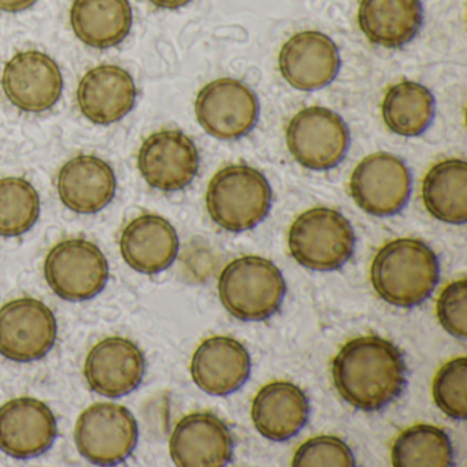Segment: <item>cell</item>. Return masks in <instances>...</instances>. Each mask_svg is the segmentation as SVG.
<instances>
[{
    "instance_id": "28",
    "label": "cell",
    "mask_w": 467,
    "mask_h": 467,
    "mask_svg": "<svg viewBox=\"0 0 467 467\" xmlns=\"http://www.w3.org/2000/svg\"><path fill=\"white\" fill-rule=\"evenodd\" d=\"M40 198L34 185L20 177L0 180V236L17 237L39 220Z\"/></svg>"
},
{
    "instance_id": "1",
    "label": "cell",
    "mask_w": 467,
    "mask_h": 467,
    "mask_svg": "<svg viewBox=\"0 0 467 467\" xmlns=\"http://www.w3.org/2000/svg\"><path fill=\"white\" fill-rule=\"evenodd\" d=\"M338 395L354 409L379 411L403 393L407 368L400 349L379 336L352 338L332 362Z\"/></svg>"
},
{
    "instance_id": "4",
    "label": "cell",
    "mask_w": 467,
    "mask_h": 467,
    "mask_svg": "<svg viewBox=\"0 0 467 467\" xmlns=\"http://www.w3.org/2000/svg\"><path fill=\"white\" fill-rule=\"evenodd\" d=\"M221 303L240 321L272 318L283 305L286 284L269 259L248 255L226 265L218 281Z\"/></svg>"
},
{
    "instance_id": "27",
    "label": "cell",
    "mask_w": 467,
    "mask_h": 467,
    "mask_svg": "<svg viewBox=\"0 0 467 467\" xmlns=\"http://www.w3.org/2000/svg\"><path fill=\"white\" fill-rule=\"evenodd\" d=\"M390 458L395 467H450L453 464L452 444L441 429L418 423L399 434Z\"/></svg>"
},
{
    "instance_id": "29",
    "label": "cell",
    "mask_w": 467,
    "mask_h": 467,
    "mask_svg": "<svg viewBox=\"0 0 467 467\" xmlns=\"http://www.w3.org/2000/svg\"><path fill=\"white\" fill-rule=\"evenodd\" d=\"M434 403L451 420H464L467 417V359L455 358L437 371L433 379Z\"/></svg>"
},
{
    "instance_id": "33",
    "label": "cell",
    "mask_w": 467,
    "mask_h": 467,
    "mask_svg": "<svg viewBox=\"0 0 467 467\" xmlns=\"http://www.w3.org/2000/svg\"><path fill=\"white\" fill-rule=\"evenodd\" d=\"M149 2L158 9L177 10L187 6L192 0H149Z\"/></svg>"
},
{
    "instance_id": "5",
    "label": "cell",
    "mask_w": 467,
    "mask_h": 467,
    "mask_svg": "<svg viewBox=\"0 0 467 467\" xmlns=\"http://www.w3.org/2000/svg\"><path fill=\"white\" fill-rule=\"evenodd\" d=\"M357 237L341 213L316 207L302 213L288 232V248L297 264L316 272L340 269L354 255Z\"/></svg>"
},
{
    "instance_id": "23",
    "label": "cell",
    "mask_w": 467,
    "mask_h": 467,
    "mask_svg": "<svg viewBox=\"0 0 467 467\" xmlns=\"http://www.w3.org/2000/svg\"><path fill=\"white\" fill-rule=\"evenodd\" d=\"M358 24L373 45L401 48L422 28V4L420 0H360Z\"/></svg>"
},
{
    "instance_id": "26",
    "label": "cell",
    "mask_w": 467,
    "mask_h": 467,
    "mask_svg": "<svg viewBox=\"0 0 467 467\" xmlns=\"http://www.w3.org/2000/svg\"><path fill=\"white\" fill-rule=\"evenodd\" d=\"M381 113L390 132L403 138H417L433 122L436 100L422 84L401 81L388 89Z\"/></svg>"
},
{
    "instance_id": "24",
    "label": "cell",
    "mask_w": 467,
    "mask_h": 467,
    "mask_svg": "<svg viewBox=\"0 0 467 467\" xmlns=\"http://www.w3.org/2000/svg\"><path fill=\"white\" fill-rule=\"evenodd\" d=\"M70 26L78 39L89 47H117L132 29V6L130 0H75Z\"/></svg>"
},
{
    "instance_id": "17",
    "label": "cell",
    "mask_w": 467,
    "mask_h": 467,
    "mask_svg": "<svg viewBox=\"0 0 467 467\" xmlns=\"http://www.w3.org/2000/svg\"><path fill=\"white\" fill-rule=\"evenodd\" d=\"M146 373L143 352L133 341L108 337L92 347L87 355L84 376L98 395L117 399L140 387Z\"/></svg>"
},
{
    "instance_id": "25",
    "label": "cell",
    "mask_w": 467,
    "mask_h": 467,
    "mask_svg": "<svg viewBox=\"0 0 467 467\" xmlns=\"http://www.w3.org/2000/svg\"><path fill=\"white\" fill-rule=\"evenodd\" d=\"M422 201L431 217L451 225L467 221V163L447 160L436 163L422 182Z\"/></svg>"
},
{
    "instance_id": "2",
    "label": "cell",
    "mask_w": 467,
    "mask_h": 467,
    "mask_svg": "<svg viewBox=\"0 0 467 467\" xmlns=\"http://www.w3.org/2000/svg\"><path fill=\"white\" fill-rule=\"evenodd\" d=\"M370 280L377 295L389 305L417 307L439 284V259L420 240H392L374 256Z\"/></svg>"
},
{
    "instance_id": "20",
    "label": "cell",
    "mask_w": 467,
    "mask_h": 467,
    "mask_svg": "<svg viewBox=\"0 0 467 467\" xmlns=\"http://www.w3.org/2000/svg\"><path fill=\"white\" fill-rule=\"evenodd\" d=\"M119 250L128 266L154 275L169 269L179 255L180 240L174 226L157 214L130 221L121 234Z\"/></svg>"
},
{
    "instance_id": "3",
    "label": "cell",
    "mask_w": 467,
    "mask_h": 467,
    "mask_svg": "<svg viewBox=\"0 0 467 467\" xmlns=\"http://www.w3.org/2000/svg\"><path fill=\"white\" fill-rule=\"evenodd\" d=\"M206 207L212 220L225 231H251L269 215L272 187L264 173L251 166H226L210 180Z\"/></svg>"
},
{
    "instance_id": "31",
    "label": "cell",
    "mask_w": 467,
    "mask_h": 467,
    "mask_svg": "<svg viewBox=\"0 0 467 467\" xmlns=\"http://www.w3.org/2000/svg\"><path fill=\"white\" fill-rule=\"evenodd\" d=\"M437 318L445 332L464 341L467 337V281H453L437 299Z\"/></svg>"
},
{
    "instance_id": "19",
    "label": "cell",
    "mask_w": 467,
    "mask_h": 467,
    "mask_svg": "<svg viewBox=\"0 0 467 467\" xmlns=\"http://www.w3.org/2000/svg\"><path fill=\"white\" fill-rule=\"evenodd\" d=\"M136 98L132 76L116 65L88 70L78 88V103L83 116L105 127L127 117L135 108Z\"/></svg>"
},
{
    "instance_id": "13",
    "label": "cell",
    "mask_w": 467,
    "mask_h": 467,
    "mask_svg": "<svg viewBox=\"0 0 467 467\" xmlns=\"http://www.w3.org/2000/svg\"><path fill=\"white\" fill-rule=\"evenodd\" d=\"M7 99L26 113H45L61 99L64 78L57 62L40 51L16 54L2 76Z\"/></svg>"
},
{
    "instance_id": "14",
    "label": "cell",
    "mask_w": 467,
    "mask_h": 467,
    "mask_svg": "<svg viewBox=\"0 0 467 467\" xmlns=\"http://www.w3.org/2000/svg\"><path fill=\"white\" fill-rule=\"evenodd\" d=\"M58 436L50 407L34 398H17L0 407V450L20 461L47 452Z\"/></svg>"
},
{
    "instance_id": "21",
    "label": "cell",
    "mask_w": 467,
    "mask_h": 467,
    "mask_svg": "<svg viewBox=\"0 0 467 467\" xmlns=\"http://www.w3.org/2000/svg\"><path fill=\"white\" fill-rule=\"evenodd\" d=\"M57 188L67 209L78 214H95L113 201L117 180L105 161L94 155H78L62 166Z\"/></svg>"
},
{
    "instance_id": "15",
    "label": "cell",
    "mask_w": 467,
    "mask_h": 467,
    "mask_svg": "<svg viewBox=\"0 0 467 467\" xmlns=\"http://www.w3.org/2000/svg\"><path fill=\"white\" fill-rule=\"evenodd\" d=\"M278 67L292 88L318 91L337 78L341 67L340 53L336 43L322 32H300L281 47Z\"/></svg>"
},
{
    "instance_id": "6",
    "label": "cell",
    "mask_w": 467,
    "mask_h": 467,
    "mask_svg": "<svg viewBox=\"0 0 467 467\" xmlns=\"http://www.w3.org/2000/svg\"><path fill=\"white\" fill-rule=\"evenodd\" d=\"M78 452L97 466H116L130 458L139 441V426L127 407L98 403L84 410L75 429Z\"/></svg>"
},
{
    "instance_id": "11",
    "label": "cell",
    "mask_w": 467,
    "mask_h": 467,
    "mask_svg": "<svg viewBox=\"0 0 467 467\" xmlns=\"http://www.w3.org/2000/svg\"><path fill=\"white\" fill-rule=\"evenodd\" d=\"M58 324L51 308L34 297L0 307V355L18 363L43 359L53 349Z\"/></svg>"
},
{
    "instance_id": "9",
    "label": "cell",
    "mask_w": 467,
    "mask_h": 467,
    "mask_svg": "<svg viewBox=\"0 0 467 467\" xmlns=\"http://www.w3.org/2000/svg\"><path fill=\"white\" fill-rule=\"evenodd\" d=\"M411 173L406 163L389 152L363 158L349 180V192L359 209L374 217L398 214L411 195Z\"/></svg>"
},
{
    "instance_id": "32",
    "label": "cell",
    "mask_w": 467,
    "mask_h": 467,
    "mask_svg": "<svg viewBox=\"0 0 467 467\" xmlns=\"http://www.w3.org/2000/svg\"><path fill=\"white\" fill-rule=\"evenodd\" d=\"M37 0H0V12L21 13L31 9Z\"/></svg>"
},
{
    "instance_id": "30",
    "label": "cell",
    "mask_w": 467,
    "mask_h": 467,
    "mask_svg": "<svg viewBox=\"0 0 467 467\" xmlns=\"http://www.w3.org/2000/svg\"><path fill=\"white\" fill-rule=\"evenodd\" d=\"M355 456L351 448L333 436H317L303 442L292 459L294 467H354Z\"/></svg>"
},
{
    "instance_id": "22",
    "label": "cell",
    "mask_w": 467,
    "mask_h": 467,
    "mask_svg": "<svg viewBox=\"0 0 467 467\" xmlns=\"http://www.w3.org/2000/svg\"><path fill=\"white\" fill-rule=\"evenodd\" d=\"M310 404L297 385L273 381L259 389L253 400L251 418L259 434L272 441L296 436L308 420Z\"/></svg>"
},
{
    "instance_id": "8",
    "label": "cell",
    "mask_w": 467,
    "mask_h": 467,
    "mask_svg": "<svg viewBox=\"0 0 467 467\" xmlns=\"http://www.w3.org/2000/svg\"><path fill=\"white\" fill-rule=\"evenodd\" d=\"M109 275L108 259L87 240H64L46 256V281L57 296L67 302L94 299L108 285Z\"/></svg>"
},
{
    "instance_id": "12",
    "label": "cell",
    "mask_w": 467,
    "mask_h": 467,
    "mask_svg": "<svg viewBox=\"0 0 467 467\" xmlns=\"http://www.w3.org/2000/svg\"><path fill=\"white\" fill-rule=\"evenodd\" d=\"M198 149L180 130H160L141 144L138 166L150 187L163 192L184 190L199 171Z\"/></svg>"
},
{
    "instance_id": "18",
    "label": "cell",
    "mask_w": 467,
    "mask_h": 467,
    "mask_svg": "<svg viewBox=\"0 0 467 467\" xmlns=\"http://www.w3.org/2000/svg\"><path fill=\"white\" fill-rule=\"evenodd\" d=\"M251 357L240 341L214 336L202 341L191 360V376L207 395L228 396L250 379Z\"/></svg>"
},
{
    "instance_id": "10",
    "label": "cell",
    "mask_w": 467,
    "mask_h": 467,
    "mask_svg": "<svg viewBox=\"0 0 467 467\" xmlns=\"http://www.w3.org/2000/svg\"><path fill=\"white\" fill-rule=\"evenodd\" d=\"M195 114L204 132L218 140H237L255 128L259 100L255 92L234 78L204 86L195 100Z\"/></svg>"
},
{
    "instance_id": "7",
    "label": "cell",
    "mask_w": 467,
    "mask_h": 467,
    "mask_svg": "<svg viewBox=\"0 0 467 467\" xmlns=\"http://www.w3.org/2000/svg\"><path fill=\"white\" fill-rule=\"evenodd\" d=\"M286 146L299 165L329 171L343 162L349 149V130L330 109L313 106L295 114L286 127Z\"/></svg>"
},
{
    "instance_id": "16",
    "label": "cell",
    "mask_w": 467,
    "mask_h": 467,
    "mask_svg": "<svg viewBox=\"0 0 467 467\" xmlns=\"http://www.w3.org/2000/svg\"><path fill=\"white\" fill-rule=\"evenodd\" d=\"M234 437L212 412L185 415L169 441L171 461L180 467H223L234 459Z\"/></svg>"
}]
</instances>
